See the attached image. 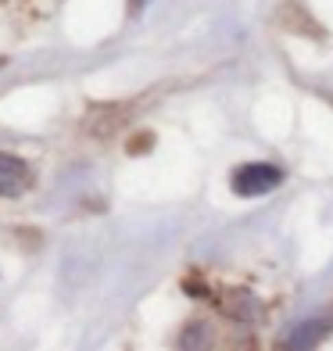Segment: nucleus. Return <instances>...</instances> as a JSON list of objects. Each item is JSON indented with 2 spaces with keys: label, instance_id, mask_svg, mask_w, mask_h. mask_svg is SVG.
Wrapping results in <instances>:
<instances>
[{
  "label": "nucleus",
  "instance_id": "3",
  "mask_svg": "<svg viewBox=\"0 0 333 351\" xmlns=\"http://www.w3.org/2000/svg\"><path fill=\"white\" fill-rule=\"evenodd\" d=\"M330 326H333V319L326 315H315V319H305V323H297L287 337H283V344H280V351H312L315 344H319L326 333H330Z\"/></svg>",
  "mask_w": 333,
  "mask_h": 351
},
{
  "label": "nucleus",
  "instance_id": "4",
  "mask_svg": "<svg viewBox=\"0 0 333 351\" xmlns=\"http://www.w3.org/2000/svg\"><path fill=\"white\" fill-rule=\"evenodd\" d=\"M133 4H136V8H144V0H133Z\"/></svg>",
  "mask_w": 333,
  "mask_h": 351
},
{
  "label": "nucleus",
  "instance_id": "1",
  "mask_svg": "<svg viewBox=\"0 0 333 351\" xmlns=\"http://www.w3.org/2000/svg\"><path fill=\"white\" fill-rule=\"evenodd\" d=\"M283 183V169L273 162H247L233 172V190L241 197H265Z\"/></svg>",
  "mask_w": 333,
  "mask_h": 351
},
{
  "label": "nucleus",
  "instance_id": "2",
  "mask_svg": "<svg viewBox=\"0 0 333 351\" xmlns=\"http://www.w3.org/2000/svg\"><path fill=\"white\" fill-rule=\"evenodd\" d=\"M33 186V169L18 154L0 151V197H18Z\"/></svg>",
  "mask_w": 333,
  "mask_h": 351
}]
</instances>
